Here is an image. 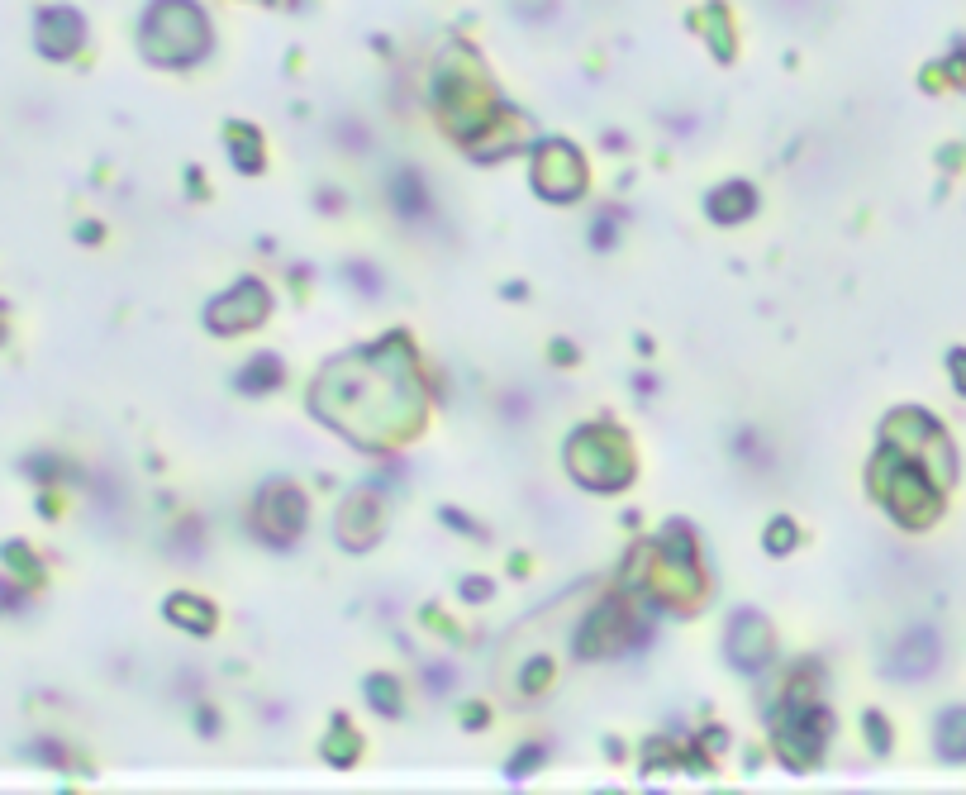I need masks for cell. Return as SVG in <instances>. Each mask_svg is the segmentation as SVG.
<instances>
[{
  "mask_svg": "<svg viewBox=\"0 0 966 795\" xmlns=\"http://www.w3.org/2000/svg\"><path fill=\"white\" fill-rule=\"evenodd\" d=\"M933 657H938V643H933V634L924 638V648L914 653V643H905V653L895 657V672L909 676V667H919V676H928V667H933Z\"/></svg>",
  "mask_w": 966,
  "mask_h": 795,
  "instance_id": "cell-1",
  "label": "cell"
}]
</instances>
